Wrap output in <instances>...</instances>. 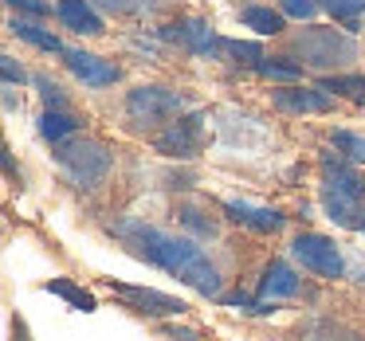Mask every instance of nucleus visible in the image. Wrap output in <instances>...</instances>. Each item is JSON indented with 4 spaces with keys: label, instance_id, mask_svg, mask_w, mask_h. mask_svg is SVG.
Here are the masks:
<instances>
[{
    "label": "nucleus",
    "instance_id": "nucleus-1",
    "mask_svg": "<svg viewBox=\"0 0 365 341\" xmlns=\"http://www.w3.org/2000/svg\"><path fill=\"white\" fill-rule=\"evenodd\" d=\"M118 236H126L145 259H153L161 271H169V275H177L181 283H189L192 290L220 294V275H216V267L208 263V255L200 251L192 239L169 236V231L145 228V224H122Z\"/></svg>",
    "mask_w": 365,
    "mask_h": 341
},
{
    "label": "nucleus",
    "instance_id": "nucleus-2",
    "mask_svg": "<svg viewBox=\"0 0 365 341\" xmlns=\"http://www.w3.org/2000/svg\"><path fill=\"white\" fill-rule=\"evenodd\" d=\"M326 169H334L322 184V208L338 228H349V231H361L365 228V192H361V181H357L349 169L341 165H330L326 157Z\"/></svg>",
    "mask_w": 365,
    "mask_h": 341
},
{
    "label": "nucleus",
    "instance_id": "nucleus-3",
    "mask_svg": "<svg viewBox=\"0 0 365 341\" xmlns=\"http://www.w3.org/2000/svg\"><path fill=\"white\" fill-rule=\"evenodd\" d=\"M56 157H59V165L67 169V177H71L79 189H95V184L106 177V169H110L106 145L87 142V137H75V142L63 137V142H56Z\"/></svg>",
    "mask_w": 365,
    "mask_h": 341
},
{
    "label": "nucleus",
    "instance_id": "nucleus-4",
    "mask_svg": "<svg viewBox=\"0 0 365 341\" xmlns=\"http://www.w3.org/2000/svg\"><path fill=\"white\" fill-rule=\"evenodd\" d=\"M126 114L138 126H161V122L181 114V98L165 87H138V90H130V98H126Z\"/></svg>",
    "mask_w": 365,
    "mask_h": 341
},
{
    "label": "nucleus",
    "instance_id": "nucleus-5",
    "mask_svg": "<svg viewBox=\"0 0 365 341\" xmlns=\"http://www.w3.org/2000/svg\"><path fill=\"white\" fill-rule=\"evenodd\" d=\"M291 255L307 271H314V275H322V278L341 275V255H338V247H334V239H326V236H299L291 243Z\"/></svg>",
    "mask_w": 365,
    "mask_h": 341
},
{
    "label": "nucleus",
    "instance_id": "nucleus-6",
    "mask_svg": "<svg viewBox=\"0 0 365 341\" xmlns=\"http://www.w3.org/2000/svg\"><path fill=\"white\" fill-rule=\"evenodd\" d=\"M110 290L118 294V298H126L130 306L138 310V314L169 318V314H185V310H189L181 298H169V294H161V290H150V286H126V283H114V278H110Z\"/></svg>",
    "mask_w": 365,
    "mask_h": 341
},
{
    "label": "nucleus",
    "instance_id": "nucleus-7",
    "mask_svg": "<svg viewBox=\"0 0 365 341\" xmlns=\"http://www.w3.org/2000/svg\"><path fill=\"white\" fill-rule=\"evenodd\" d=\"M299 51L307 56V63H314V67H330V63L354 59V43H349L346 36H334V32H307L299 40Z\"/></svg>",
    "mask_w": 365,
    "mask_h": 341
},
{
    "label": "nucleus",
    "instance_id": "nucleus-8",
    "mask_svg": "<svg viewBox=\"0 0 365 341\" xmlns=\"http://www.w3.org/2000/svg\"><path fill=\"white\" fill-rule=\"evenodd\" d=\"M153 145L169 157H192L200 145V114H185V118L169 122V130H161Z\"/></svg>",
    "mask_w": 365,
    "mask_h": 341
},
{
    "label": "nucleus",
    "instance_id": "nucleus-9",
    "mask_svg": "<svg viewBox=\"0 0 365 341\" xmlns=\"http://www.w3.org/2000/svg\"><path fill=\"white\" fill-rule=\"evenodd\" d=\"M165 40H177V43H185V48L192 51V56H212V51H220L224 48V40H216V32L208 24H200V20H185V24H169L165 32Z\"/></svg>",
    "mask_w": 365,
    "mask_h": 341
},
{
    "label": "nucleus",
    "instance_id": "nucleus-10",
    "mask_svg": "<svg viewBox=\"0 0 365 341\" xmlns=\"http://www.w3.org/2000/svg\"><path fill=\"white\" fill-rule=\"evenodd\" d=\"M275 106L279 110H291V114H326L334 106V95L326 87L318 90H307V87H287L275 95Z\"/></svg>",
    "mask_w": 365,
    "mask_h": 341
},
{
    "label": "nucleus",
    "instance_id": "nucleus-11",
    "mask_svg": "<svg viewBox=\"0 0 365 341\" xmlns=\"http://www.w3.org/2000/svg\"><path fill=\"white\" fill-rule=\"evenodd\" d=\"M67 67H71V75L79 83H87V87H110V83L118 79V67L98 59V56H91V51H67Z\"/></svg>",
    "mask_w": 365,
    "mask_h": 341
},
{
    "label": "nucleus",
    "instance_id": "nucleus-12",
    "mask_svg": "<svg viewBox=\"0 0 365 341\" xmlns=\"http://www.w3.org/2000/svg\"><path fill=\"white\" fill-rule=\"evenodd\" d=\"M224 212H228L236 224L252 228V231H279L283 228V216H279L275 208H252V204H244V200H228Z\"/></svg>",
    "mask_w": 365,
    "mask_h": 341
},
{
    "label": "nucleus",
    "instance_id": "nucleus-13",
    "mask_svg": "<svg viewBox=\"0 0 365 341\" xmlns=\"http://www.w3.org/2000/svg\"><path fill=\"white\" fill-rule=\"evenodd\" d=\"M299 294V275H294L287 263H271L263 271V283H259V298H294Z\"/></svg>",
    "mask_w": 365,
    "mask_h": 341
},
{
    "label": "nucleus",
    "instance_id": "nucleus-14",
    "mask_svg": "<svg viewBox=\"0 0 365 341\" xmlns=\"http://www.w3.org/2000/svg\"><path fill=\"white\" fill-rule=\"evenodd\" d=\"M59 20L79 36H98L103 32V20L95 16V9H91L87 0H59Z\"/></svg>",
    "mask_w": 365,
    "mask_h": 341
},
{
    "label": "nucleus",
    "instance_id": "nucleus-15",
    "mask_svg": "<svg viewBox=\"0 0 365 341\" xmlns=\"http://www.w3.org/2000/svg\"><path fill=\"white\" fill-rule=\"evenodd\" d=\"M318 87H326L330 95L354 98V103H365V75H334V79H322Z\"/></svg>",
    "mask_w": 365,
    "mask_h": 341
},
{
    "label": "nucleus",
    "instance_id": "nucleus-16",
    "mask_svg": "<svg viewBox=\"0 0 365 341\" xmlns=\"http://www.w3.org/2000/svg\"><path fill=\"white\" fill-rule=\"evenodd\" d=\"M12 32H16L24 43L40 48V51H51V56H56V51H63V43H59L56 36H51V32H43V28H36V24H28V20H16V24H12Z\"/></svg>",
    "mask_w": 365,
    "mask_h": 341
},
{
    "label": "nucleus",
    "instance_id": "nucleus-17",
    "mask_svg": "<svg viewBox=\"0 0 365 341\" xmlns=\"http://www.w3.org/2000/svg\"><path fill=\"white\" fill-rule=\"evenodd\" d=\"M40 134L56 145V142H63V137L75 134V118H67V114H59V110H48L40 118Z\"/></svg>",
    "mask_w": 365,
    "mask_h": 341
},
{
    "label": "nucleus",
    "instance_id": "nucleus-18",
    "mask_svg": "<svg viewBox=\"0 0 365 341\" xmlns=\"http://www.w3.org/2000/svg\"><path fill=\"white\" fill-rule=\"evenodd\" d=\"M48 290H51V294H59V298H67L75 310H83V314H91V310H95V298H91L87 290H79L75 283H67V278H51Z\"/></svg>",
    "mask_w": 365,
    "mask_h": 341
},
{
    "label": "nucleus",
    "instance_id": "nucleus-19",
    "mask_svg": "<svg viewBox=\"0 0 365 341\" xmlns=\"http://www.w3.org/2000/svg\"><path fill=\"white\" fill-rule=\"evenodd\" d=\"M244 24L255 28L259 36H275L283 32V12H271V9H247L244 12Z\"/></svg>",
    "mask_w": 365,
    "mask_h": 341
},
{
    "label": "nucleus",
    "instance_id": "nucleus-20",
    "mask_svg": "<svg viewBox=\"0 0 365 341\" xmlns=\"http://www.w3.org/2000/svg\"><path fill=\"white\" fill-rule=\"evenodd\" d=\"M255 71H259L263 79H279V83H294V79H299V67H294V63H271V59H259Z\"/></svg>",
    "mask_w": 365,
    "mask_h": 341
},
{
    "label": "nucleus",
    "instance_id": "nucleus-21",
    "mask_svg": "<svg viewBox=\"0 0 365 341\" xmlns=\"http://www.w3.org/2000/svg\"><path fill=\"white\" fill-rule=\"evenodd\" d=\"M330 16H338V20H354V16H361L365 12V0H318Z\"/></svg>",
    "mask_w": 365,
    "mask_h": 341
},
{
    "label": "nucleus",
    "instance_id": "nucleus-22",
    "mask_svg": "<svg viewBox=\"0 0 365 341\" xmlns=\"http://www.w3.org/2000/svg\"><path fill=\"white\" fill-rule=\"evenodd\" d=\"M334 145H338L341 153H349L354 161H365V137H357V134H346V130H338V134H334Z\"/></svg>",
    "mask_w": 365,
    "mask_h": 341
},
{
    "label": "nucleus",
    "instance_id": "nucleus-23",
    "mask_svg": "<svg viewBox=\"0 0 365 341\" xmlns=\"http://www.w3.org/2000/svg\"><path fill=\"white\" fill-rule=\"evenodd\" d=\"M36 87H40V95H43V103H48V110L63 106V90H59L56 83L48 79V75H36Z\"/></svg>",
    "mask_w": 365,
    "mask_h": 341
},
{
    "label": "nucleus",
    "instance_id": "nucleus-24",
    "mask_svg": "<svg viewBox=\"0 0 365 341\" xmlns=\"http://www.w3.org/2000/svg\"><path fill=\"white\" fill-rule=\"evenodd\" d=\"M283 12L294 20H310L318 12V0H283Z\"/></svg>",
    "mask_w": 365,
    "mask_h": 341
},
{
    "label": "nucleus",
    "instance_id": "nucleus-25",
    "mask_svg": "<svg viewBox=\"0 0 365 341\" xmlns=\"http://www.w3.org/2000/svg\"><path fill=\"white\" fill-rule=\"evenodd\" d=\"M224 51H232V56H244V59H255V63L263 59L259 43H244V40H224Z\"/></svg>",
    "mask_w": 365,
    "mask_h": 341
},
{
    "label": "nucleus",
    "instance_id": "nucleus-26",
    "mask_svg": "<svg viewBox=\"0 0 365 341\" xmlns=\"http://www.w3.org/2000/svg\"><path fill=\"white\" fill-rule=\"evenodd\" d=\"M9 4L28 12V16H48V0H9Z\"/></svg>",
    "mask_w": 365,
    "mask_h": 341
},
{
    "label": "nucleus",
    "instance_id": "nucleus-27",
    "mask_svg": "<svg viewBox=\"0 0 365 341\" xmlns=\"http://www.w3.org/2000/svg\"><path fill=\"white\" fill-rule=\"evenodd\" d=\"M103 9H110V12H134V9H142V4H153V0H98Z\"/></svg>",
    "mask_w": 365,
    "mask_h": 341
},
{
    "label": "nucleus",
    "instance_id": "nucleus-28",
    "mask_svg": "<svg viewBox=\"0 0 365 341\" xmlns=\"http://www.w3.org/2000/svg\"><path fill=\"white\" fill-rule=\"evenodd\" d=\"M0 71H4V79H9V83H24V71L16 67V59H12V56H0Z\"/></svg>",
    "mask_w": 365,
    "mask_h": 341
}]
</instances>
